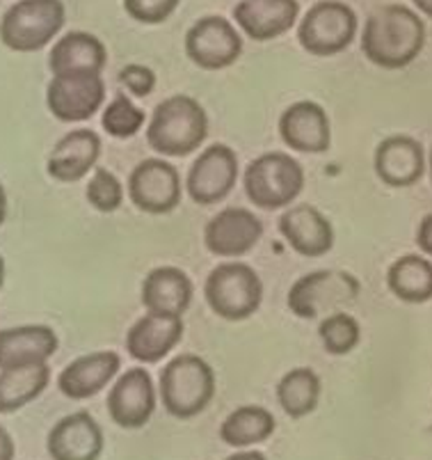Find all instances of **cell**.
I'll use <instances>...</instances> for the list:
<instances>
[{"label":"cell","mask_w":432,"mask_h":460,"mask_svg":"<svg viewBox=\"0 0 432 460\" xmlns=\"http://www.w3.org/2000/svg\"><path fill=\"white\" fill-rule=\"evenodd\" d=\"M426 46V23L405 5L373 10L362 31V51L368 62L383 69H405Z\"/></svg>","instance_id":"obj_1"},{"label":"cell","mask_w":432,"mask_h":460,"mask_svg":"<svg viewBox=\"0 0 432 460\" xmlns=\"http://www.w3.org/2000/svg\"><path fill=\"white\" fill-rule=\"evenodd\" d=\"M208 136V117L197 99L174 94L154 108L146 127V142L165 158H183L195 154Z\"/></svg>","instance_id":"obj_2"},{"label":"cell","mask_w":432,"mask_h":460,"mask_svg":"<svg viewBox=\"0 0 432 460\" xmlns=\"http://www.w3.org/2000/svg\"><path fill=\"white\" fill-rule=\"evenodd\" d=\"M161 401L174 420H192L211 405L216 396V371L199 355L183 353L161 371Z\"/></svg>","instance_id":"obj_3"},{"label":"cell","mask_w":432,"mask_h":460,"mask_svg":"<svg viewBox=\"0 0 432 460\" xmlns=\"http://www.w3.org/2000/svg\"><path fill=\"white\" fill-rule=\"evenodd\" d=\"M242 188L251 204L263 211L288 208L304 190V170L284 152H268L254 158L242 174Z\"/></svg>","instance_id":"obj_4"},{"label":"cell","mask_w":432,"mask_h":460,"mask_svg":"<svg viewBox=\"0 0 432 460\" xmlns=\"http://www.w3.org/2000/svg\"><path fill=\"white\" fill-rule=\"evenodd\" d=\"M65 21L62 0H19L0 21V40L16 53L41 51L65 28Z\"/></svg>","instance_id":"obj_5"},{"label":"cell","mask_w":432,"mask_h":460,"mask_svg":"<svg viewBox=\"0 0 432 460\" xmlns=\"http://www.w3.org/2000/svg\"><path fill=\"white\" fill-rule=\"evenodd\" d=\"M204 298L220 319L245 321L261 307L263 282L247 263L226 261L208 273Z\"/></svg>","instance_id":"obj_6"},{"label":"cell","mask_w":432,"mask_h":460,"mask_svg":"<svg viewBox=\"0 0 432 460\" xmlns=\"http://www.w3.org/2000/svg\"><path fill=\"white\" fill-rule=\"evenodd\" d=\"M362 284L348 270H313L302 275L288 291V309L297 319L316 321L322 314L341 312V307L355 303Z\"/></svg>","instance_id":"obj_7"},{"label":"cell","mask_w":432,"mask_h":460,"mask_svg":"<svg viewBox=\"0 0 432 460\" xmlns=\"http://www.w3.org/2000/svg\"><path fill=\"white\" fill-rule=\"evenodd\" d=\"M359 21L341 0H321L302 16L297 41L307 53L318 58L339 56L355 41Z\"/></svg>","instance_id":"obj_8"},{"label":"cell","mask_w":432,"mask_h":460,"mask_svg":"<svg viewBox=\"0 0 432 460\" xmlns=\"http://www.w3.org/2000/svg\"><path fill=\"white\" fill-rule=\"evenodd\" d=\"M183 181L172 163L163 158H145L128 177V198L149 216H165L181 204Z\"/></svg>","instance_id":"obj_9"},{"label":"cell","mask_w":432,"mask_h":460,"mask_svg":"<svg viewBox=\"0 0 432 460\" xmlns=\"http://www.w3.org/2000/svg\"><path fill=\"white\" fill-rule=\"evenodd\" d=\"M106 103V83L101 74L53 76L46 87V106L57 122H87Z\"/></svg>","instance_id":"obj_10"},{"label":"cell","mask_w":432,"mask_h":460,"mask_svg":"<svg viewBox=\"0 0 432 460\" xmlns=\"http://www.w3.org/2000/svg\"><path fill=\"white\" fill-rule=\"evenodd\" d=\"M238 181V156L226 145H208L199 156L192 161L186 177L188 198L201 207L222 202Z\"/></svg>","instance_id":"obj_11"},{"label":"cell","mask_w":432,"mask_h":460,"mask_svg":"<svg viewBox=\"0 0 432 460\" xmlns=\"http://www.w3.org/2000/svg\"><path fill=\"white\" fill-rule=\"evenodd\" d=\"M186 53L201 69H226L242 53L241 32L225 16H204V19L195 21L188 31Z\"/></svg>","instance_id":"obj_12"},{"label":"cell","mask_w":432,"mask_h":460,"mask_svg":"<svg viewBox=\"0 0 432 460\" xmlns=\"http://www.w3.org/2000/svg\"><path fill=\"white\" fill-rule=\"evenodd\" d=\"M108 415L119 429H145L156 410V387L145 369L136 367L115 378L106 401Z\"/></svg>","instance_id":"obj_13"},{"label":"cell","mask_w":432,"mask_h":460,"mask_svg":"<svg viewBox=\"0 0 432 460\" xmlns=\"http://www.w3.org/2000/svg\"><path fill=\"white\" fill-rule=\"evenodd\" d=\"M263 223L257 213L229 207L216 213L204 229V245L217 257H242L261 241Z\"/></svg>","instance_id":"obj_14"},{"label":"cell","mask_w":432,"mask_h":460,"mask_svg":"<svg viewBox=\"0 0 432 460\" xmlns=\"http://www.w3.org/2000/svg\"><path fill=\"white\" fill-rule=\"evenodd\" d=\"M279 136L300 154H325L332 147V124L316 102H297L279 117Z\"/></svg>","instance_id":"obj_15"},{"label":"cell","mask_w":432,"mask_h":460,"mask_svg":"<svg viewBox=\"0 0 432 460\" xmlns=\"http://www.w3.org/2000/svg\"><path fill=\"white\" fill-rule=\"evenodd\" d=\"M48 456L53 460H99L106 447L99 421L81 410L57 421L48 433Z\"/></svg>","instance_id":"obj_16"},{"label":"cell","mask_w":432,"mask_h":460,"mask_svg":"<svg viewBox=\"0 0 432 460\" xmlns=\"http://www.w3.org/2000/svg\"><path fill=\"white\" fill-rule=\"evenodd\" d=\"M183 330V316L149 312L131 325L126 334V350L142 365H156L179 346Z\"/></svg>","instance_id":"obj_17"},{"label":"cell","mask_w":432,"mask_h":460,"mask_svg":"<svg viewBox=\"0 0 432 460\" xmlns=\"http://www.w3.org/2000/svg\"><path fill=\"white\" fill-rule=\"evenodd\" d=\"M121 358L115 350H96L75 358L57 376V390L71 401H85L103 392L117 378Z\"/></svg>","instance_id":"obj_18"},{"label":"cell","mask_w":432,"mask_h":460,"mask_svg":"<svg viewBox=\"0 0 432 460\" xmlns=\"http://www.w3.org/2000/svg\"><path fill=\"white\" fill-rule=\"evenodd\" d=\"M279 232L302 257H325L334 248L332 223L312 204L288 207L279 216Z\"/></svg>","instance_id":"obj_19"},{"label":"cell","mask_w":432,"mask_h":460,"mask_svg":"<svg viewBox=\"0 0 432 460\" xmlns=\"http://www.w3.org/2000/svg\"><path fill=\"white\" fill-rule=\"evenodd\" d=\"M373 167L380 181L392 188H410L426 172V152L410 136L384 137L375 149Z\"/></svg>","instance_id":"obj_20"},{"label":"cell","mask_w":432,"mask_h":460,"mask_svg":"<svg viewBox=\"0 0 432 460\" xmlns=\"http://www.w3.org/2000/svg\"><path fill=\"white\" fill-rule=\"evenodd\" d=\"M300 16L297 0H241L234 7L238 28L254 41H270L293 31Z\"/></svg>","instance_id":"obj_21"},{"label":"cell","mask_w":432,"mask_h":460,"mask_svg":"<svg viewBox=\"0 0 432 460\" xmlns=\"http://www.w3.org/2000/svg\"><path fill=\"white\" fill-rule=\"evenodd\" d=\"M101 156V137L92 128H74L56 142L46 172L56 181L75 183L92 172Z\"/></svg>","instance_id":"obj_22"},{"label":"cell","mask_w":432,"mask_h":460,"mask_svg":"<svg viewBox=\"0 0 432 460\" xmlns=\"http://www.w3.org/2000/svg\"><path fill=\"white\" fill-rule=\"evenodd\" d=\"M57 334L48 325H16L0 330V369L48 362L56 355Z\"/></svg>","instance_id":"obj_23"},{"label":"cell","mask_w":432,"mask_h":460,"mask_svg":"<svg viewBox=\"0 0 432 460\" xmlns=\"http://www.w3.org/2000/svg\"><path fill=\"white\" fill-rule=\"evenodd\" d=\"M108 51L99 37L74 31L56 41L50 49L48 69L53 76L66 74H101L106 69Z\"/></svg>","instance_id":"obj_24"},{"label":"cell","mask_w":432,"mask_h":460,"mask_svg":"<svg viewBox=\"0 0 432 460\" xmlns=\"http://www.w3.org/2000/svg\"><path fill=\"white\" fill-rule=\"evenodd\" d=\"M192 279L176 266L154 269L142 284V305L146 312L183 316L192 303Z\"/></svg>","instance_id":"obj_25"},{"label":"cell","mask_w":432,"mask_h":460,"mask_svg":"<svg viewBox=\"0 0 432 460\" xmlns=\"http://www.w3.org/2000/svg\"><path fill=\"white\" fill-rule=\"evenodd\" d=\"M50 383L48 362L0 369V415H12L44 394Z\"/></svg>","instance_id":"obj_26"},{"label":"cell","mask_w":432,"mask_h":460,"mask_svg":"<svg viewBox=\"0 0 432 460\" xmlns=\"http://www.w3.org/2000/svg\"><path fill=\"white\" fill-rule=\"evenodd\" d=\"M387 287L402 303H428L432 300V261L421 254L396 259L387 270Z\"/></svg>","instance_id":"obj_27"},{"label":"cell","mask_w":432,"mask_h":460,"mask_svg":"<svg viewBox=\"0 0 432 460\" xmlns=\"http://www.w3.org/2000/svg\"><path fill=\"white\" fill-rule=\"evenodd\" d=\"M277 429L275 415L263 405H242L220 426V440L234 449H247L266 442Z\"/></svg>","instance_id":"obj_28"},{"label":"cell","mask_w":432,"mask_h":460,"mask_svg":"<svg viewBox=\"0 0 432 460\" xmlns=\"http://www.w3.org/2000/svg\"><path fill=\"white\" fill-rule=\"evenodd\" d=\"M277 401L291 420L312 415L321 401V378L309 367H297L277 383Z\"/></svg>","instance_id":"obj_29"},{"label":"cell","mask_w":432,"mask_h":460,"mask_svg":"<svg viewBox=\"0 0 432 460\" xmlns=\"http://www.w3.org/2000/svg\"><path fill=\"white\" fill-rule=\"evenodd\" d=\"M318 337L330 355H348L357 349L362 339V325L346 312H334L318 323Z\"/></svg>","instance_id":"obj_30"},{"label":"cell","mask_w":432,"mask_h":460,"mask_svg":"<svg viewBox=\"0 0 432 460\" xmlns=\"http://www.w3.org/2000/svg\"><path fill=\"white\" fill-rule=\"evenodd\" d=\"M146 122V115L142 108L128 99L126 94H117L103 111L101 117V127L108 136L117 137V140H128V137L137 136Z\"/></svg>","instance_id":"obj_31"},{"label":"cell","mask_w":432,"mask_h":460,"mask_svg":"<svg viewBox=\"0 0 432 460\" xmlns=\"http://www.w3.org/2000/svg\"><path fill=\"white\" fill-rule=\"evenodd\" d=\"M87 202L99 213L119 211L121 204H124V186L110 170L96 167L90 183H87Z\"/></svg>","instance_id":"obj_32"},{"label":"cell","mask_w":432,"mask_h":460,"mask_svg":"<svg viewBox=\"0 0 432 460\" xmlns=\"http://www.w3.org/2000/svg\"><path fill=\"white\" fill-rule=\"evenodd\" d=\"M181 0H124V10L146 26H158L170 19Z\"/></svg>","instance_id":"obj_33"},{"label":"cell","mask_w":432,"mask_h":460,"mask_svg":"<svg viewBox=\"0 0 432 460\" xmlns=\"http://www.w3.org/2000/svg\"><path fill=\"white\" fill-rule=\"evenodd\" d=\"M119 85L137 99H145L156 87V74L145 65H128L119 71Z\"/></svg>","instance_id":"obj_34"},{"label":"cell","mask_w":432,"mask_h":460,"mask_svg":"<svg viewBox=\"0 0 432 460\" xmlns=\"http://www.w3.org/2000/svg\"><path fill=\"white\" fill-rule=\"evenodd\" d=\"M417 245L421 248V252H426L428 257H432V213H428V216L421 220V225H419Z\"/></svg>","instance_id":"obj_35"},{"label":"cell","mask_w":432,"mask_h":460,"mask_svg":"<svg viewBox=\"0 0 432 460\" xmlns=\"http://www.w3.org/2000/svg\"><path fill=\"white\" fill-rule=\"evenodd\" d=\"M16 447L5 426H0V460H14Z\"/></svg>","instance_id":"obj_36"},{"label":"cell","mask_w":432,"mask_h":460,"mask_svg":"<svg viewBox=\"0 0 432 460\" xmlns=\"http://www.w3.org/2000/svg\"><path fill=\"white\" fill-rule=\"evenodd\" d=\"M225 460H268L261 451H238V454H232Z\"/></svg>","instance_id":"obj_37"},{"label":"cell","mask_w":432,"mask_h":460,"mask_svg":"<svg viewBox=\"0 0 432 460\" xmlns=\"http://www.w3.org/2000/svg\"><path fill=\"white\" fill-rule=\"evenodd\" d=\"M5 217H7V192H5V186L0 183V227L5 225Z\"/></svg>","instance_id":"obj_38"},{"label":"cell","mask_w":432,"mask_h":460,"mask_svg":"<svg viewBox=\"0 0 432 460\" xmlns=\"http://www.w3.org/2000/svg\"><path fill=\"white\" fill-rule=\"evenodd\" d=\"M412 3L417 5L419 12H423V14L432 19V0H412Z\"/></svg>","instance_id":"obj_39"},{"label":"cell","mask_w":432,"mask_h":460,"mask_svg":"<svg viewBox=\"0 0 432 460\" xmlns=\"http://www.w3.org/2000/svg\"><path fill=\"white\" fill-rule=\"evenodd\" d=\"M3 284H5V259L0 254V288H3Z\"/></svg>","instance_id":"obj_40"},{"label":"cell","mask_w":432,"mask_h":460,"mask_svg":"<svg viewBox=\"0 0 432 460\" xmlns=\"http://www.w3.org/2000/svg\"><path fill=\"white\" fill-rule=\"evenodd\" d=\"M428 165H430V181H432V147H430V158H428Z\"/></svg>","instance_id":"obj_41"}]
</instances>
